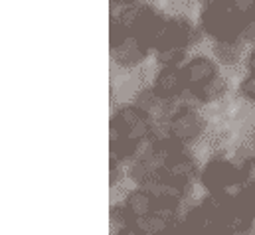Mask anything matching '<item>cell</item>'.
Wrapping results in <instances>:
<instances>
[{
	"label": "cell",
	"mask_w": 255,
	"mask_h": 235,
	"mask_svg": "<svg viewBox=\"0 0 255 235\" xmlns=\"http://www.w3.org/2000/svg\"><path fill=\"white\" fill-rule=\"evenodd\" d=\"M204 128H206L204 117L200 115V111L194 105L186 103V101H182V103H178L174 107L172 115H170L168 122H166V132L174 140H178V142H182L186 146L200 138Z\"/></svg>",
	"instance_id": "3957f363"
},
{
	"label": "cell",
	"mask_w": 255,
	"mask_h": 235,
	"mask_svg": "<svg viewBox=\"0 0 255 235\" xmlns=\"http://www.w3.org/2000/svg\"><path fill=\"white\" fill-rule=\"evenodd\" d=\"M156 126L148 113L138 109L136 105H125L117 109V113L111 117V134L115 138H128L134 142H146L154 136Z\"/></svg>",
	"instance_id": "7a4b0ae2"
},
{
	"label": "cell",
	"mask_w": 255,
	"mask_h": 235,
	"mask_svg": "<svg viewBox=\"0 0 255 235\" xmlns=\"http://www.w3.org/2000/svg\"><path fill=\"white\" fill-rule=\"evenodd\" d=\"M240 95L250 101V103H255V75L254 73H248L242 81H240Z\"/></svg>",
	"instance_id": "7c38bea8"
},
{
	"label": "cell",
	"mask_w": 255,
	"mask_h": 235,
	"mask_svg": "<svg viewBox=\"0 0 255 235\" xmlns=\"http://www.w3.org/2000/svg\"><path fill=\"white\" fill-rule=\"evenodd\" d=\"M182 75L186 83V93L190 95L194 91L202 89L204 85H208L210 81H214L222 73H220V65L216 59L208 58V56H194L182 65Z\"/></svg>",
	"instance_id": "8992f818"
},
{
	"label": "cell",
	"mask_w": 255,
	"mask_h": 235,
	"mask_svg": "<svg viewBox=\"0 0 255 235\" xmlns=\"http://www.w3.org/2000/svg\"><path fill=\"white\" fill-rule=\"evenodd\" d=\"M228 77L226 75H218L214 81H210L208 85H204L202 89L190 93V97L196 103H202V105H210V103H216L220 99L226 97L228 93Z\"/></svg>",
	"instance_id": "9c48e42d"
},
{
	"label": "cell",
	"mask_w": 255,
	"mask_h": 235,
	"mask_svg": "<svg viewBox=\"0 0 255 235\" xmlns=\"http://www.w3.org/2000/svg\"><path fill=\"white\" fill-rule=\"evenodd\" d=\"M200 182L208 190V194L228 192L230 188H236V186L244 188V176H242L240 164L226 158L210 160L200 172Z\"/></svg>",
	"instance_id": "277c9868"
},
{
	"label": "cell",
	"mask_w": 255,
	"mask_h": 235,
	"mask_svg": "<svg viewBox=\"0 0 255 235\" xmlns=\"http://www.w3.org/2000/svg\"><path fill=\"white\" fill-rule=\"evenodd\" d=\"M123 208H125L128 222L138 224V222H142L144 218H148L156 212V198L146 188H134L125 196Z\"/></svg>",
	"instance_id": "52a82bcc"
},
{
	"label": "cell",
	"mask_w": 255,
	"mask_h": 235,
	"mask_svg": "<svg viewBox=\"0 0 255 235\" xmlns=\"http://www.w3.org/2000/svg\"><path fill=\"white\" fill-rule=\"evenodd\" d=\"M246 24L248 20L236 10L234 0H212L202 4L200 28L214 40V44L240 42Z\"/></svg>",
	"instance_id": "6da1fadb"
},
{
	"label": "cell",
	"mask_w": 255,
	"mask_h": 235,
	"mask_svg": "<svg viewBox=\"0 0 255 235\" xmlns=\"http://www.w3.org/2000/svg\"><path fill=\"white\" fill-rule=\"evenodd\" d=\"M152 91L162 103H178L186 95L182 67H160L154 73Z\"/></svg>",
	"instance_id": "5b68a950"
},
{
	"label": "cell",
	"mask_w": 255,
	"mask_h": 235,
	"mask_svg": "<svg viewBox=\"0 0 255 235\" xmlns=\"http://www.w3.org/2000/svg\"><path fill=\"white\" fill-rule=\"evenodd\" d=\"M111 54H113V59H115L117 65H121V67H136V65H140L144 59L148 58L150 50L138 38L128 36L121 46L111 50Z\"/></svg>",
	"instance_id": "ba28073f"
},
{
	"label": "cell",
	"mask_w": 255,
	"mask_h": 235,
	"mask_svg": "<svg viewBox=\"0 0 255 235\" xmlns=\"http://www.w3.org/2000/svg\"><path fill=\"white\" fill-rule=\"evenodd\" d=\"M115 235H146V234L140 230V226H138V224H128V226L119 228Z\"/></svg>",
	"instance_id": "4fadbf2b"
},
{
	"label": "cell",
	"mask_w": 255,
	"mask_h": 235,
	"mask_svg": "<svg viewBox=\"0 0 255 235\" xmlns=\"http://www.w3.org/2000/svg\"><path fill=\"white\" fill-rule=\"evenodd\" d=\"M246 42H232V44H214V58L218 59L222 65L234 67L240 63L242 54H244Z\"/></svg>",
	"instance_id": "30bf717a"
},
{
	"label": "cell",
	"mask_w": 255,
	"mask_h": 235,
	"mask_svg": "<svg viewBox=\"0 0 255 235\" xmlns=\"http://www.w3.org/2000/svg\"><path fill=\"white\" fill-rule=\"evenodd\" d=\"M246 65H248V71L255 75V48L252 50V52H250V56H248V61H246Z\"/></svg>",
	"instance_id": "5bb4252c"
},
{
	"label": "cell",
	"mask_w": 255,
	"mask_h": 235,
	"mask_svg": "<svg viewBox=\"0 0 255 235\" xmlns=\"http://www.w3.org/2000/svg\"><path fill=\"white\" fill-rule=\"evenodd\" d=\"M186 54H188L186 50L170 48V50L154 52V59H156V65H160V67H182Z\"/></svg>",
	"instance_id": "8fae6325"
}]
</instances>
